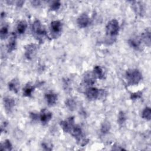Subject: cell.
Here are the masks:
<instances>
[{"instance_id": "1", "label": "cell", "mask_w": 151, "mask_h": 151, "mask_svg": "<svg viewBox=\"0 0 151 151\" xmlns=\"http://www.w3.org/2000/svg\"><path fill=\"white\" fill-rule=\"evenodd\" d=\"M119 29L120 26L117 20L113 19L108 22L106 27V34L107 38L110 39L109 41L110 40H111L112 42L114 41L113 39H116V36L119 34Z\"/></svg>"}, {"instance_id": "2", "label": "cell", "mask_w": 151, "mask_h": 151, "mask_svg": "<svg viewBox=\"0 0 151 151\" xmlns=\"http://www.w3.org/2000/svg\"><path fill=\"white\" fill-rule=\"evenodd\" d=\"M126 78L128 86L137 84L142 79V74L137 69H129L126 72Z\"/></svg>"}, {"instance_id": "3", "label": "cell", "mask_w": 151, "mask_h": 151, "mask_svg": "<svg viewBox=\"0 0 151 151\" xmlns=\"http://www.w3.org/2000/svg\"><path fill=\"white\" fill-rule=\"evenodd\" d=\"M104 93V90H99L96 87H89L86 90L85 94L87 98L90 100H94L99 99Z\"/></svg>"}, {"instance_id": "4", "label": "cell", "mask_w": 151, "mask_h": 151, "mask_svg": "<svg viewBox=\"0 0 151 151\" xmlns=\"http://www.w3.org/2000/svg\"><path fill=\"white\" fill-rule=\"evenodd\" d=\"M60 124L65 133H70L74 126V117H69L64 120L61 121Z\"/></svg>"}, {"instance_id": "5", "label": "cell", "mask_w": 151, "mask_h": 151, "mask_svg": "<svg viewBox=\"0 0 151 151\" xmlns=\"http://www.w3.org/2000/svg\"><path fill=\"white\" fill-rule=\"evenodd\" d=\"M25 55L28 60H31L35 55L37 54L38 51V46L35 44H28L25 47Z\"/></svg>"}, {"instance_id": "6", "label": "cell", "mask_w": 151, "mask_h": 151, "mask_svg": "<svg viewBox=\"0 0 151 151\" xmlns=\"http://www.w3.org/2000/svg\"><path fill=\"white\" fill-rule=\"evenodd\" d=\"M32 31L37 36H44L46 34L45 29L42 27L41 24L39 20H35L32 25Z\"/></svg>"}, {"instance_id": "7", "label": "cell", "mask_w": 151, "mask_h": 151, "mask_svg": "<svg viewBox=\"0 0 151 151\" xmlns=\"http://www.w3.org/2000/svg\"><path fill=\"white\" fill-rule=\"evenodd\" d=\"M90 23V19L87 14H81L77 19V24L79 28H83L88 26Z\"/></svg>"}, {"instance_id": "8", "label": "cell", "mask_w": 151, "mask_h": 151, "mask_svg": "<svg viewBox=\"0 0 151 151\" xmlns=\"http://www.w3.org/2000/svg\"><path fill=\"white\" fill-rule=\"evenodd\" d=\"M52 116V113L45 109H42L40 113V119L42 124L47 123L51 119Z\"/></svg>"}, {"instance_id": "9", "label": "cell", "mask_w": 151, "mask_h": 151, "mask_svg": "<svg viewBox=\"0 0 151 151\" xmlns=\"http://www.w3.org/2000/svg\"><path fill=\"white\" fill-rule=\"evenodd\" d=\"M3 102L5 111L7 113H10L15 106V101L14 99L9 97H5L3 99Z\"/></svg>"}, {"instance_id": "10", "label": "cell", "mask_w": 151, "mask_h": 151, "mask_svg": "<svg viewBox=\"0 0 151 151\" xmlns=\"http://www.w3.org/2000/svg\"><path fill=\"white\" fill-rule=\"evenodd\" d=\"M45 99L49 106H53L57 101L58 96L54 93L50 92L45 94Z\"/></svg>"}, {"instance_id": "11", "label": "cell", "mask_w": 151, "mask_h": 151, "mask_svg": "<svg viewBox=\"0 0 151 151\" xmlns=\"http://www.w3.org/2000/svg\"><path fill=\"white\" fill-rule=\"evenodd\" d=\"M63 28L62 23L58 20L53 21L50 24V28L54 34H58L61 32Z\"/></svg>"}, {"instance_id": "12", "label": "cell", "mask_w": 151, "mask_h": 151, "mask_svg": "<svg viewBox=\"0 0 151 151\" xmlns=\"http://www.w3.org/2000/svg\"><path fill=\"white\" fill-rule=\"evenodd\" d=\"M96 79V78L95 77L93 72H87L84 76L83 81L86 86H92L95 83Z\"/></svg>"}, {"instance_id": "13", "label": "cell", "mask_w": 151, "mask_h": 151, "mask_svg": "<svg viewBox=\"0 0 151 151\" xmlns=\"http://www.w3.org/2000/svg\"><path fill=\"white\" fill-rule=\"evenodd\" d=\"M16 39H17L16 34L14 32H12L11 34V35L9 40L8 44L7 45V50L8 52H11L15 49L16 44H17Z\"/></svg>"}, {"instance_id": "14", "label": "cell", "mask_w": 151, "mask_h": 151, "mask_svg": "<svg viewBox=\"0 0 151 151\" xmlns=\"http://www.w3.org/2000/svg\"><path fill=\"white\" fill-rule=\"evenodd\" d=\"M132 7L136 14L140 16H142L143 14L144 8L140 2H139V1L132 2Z\"/></svg>"}, {"instance_id": "15", "label": "cell", "mask_w": 151, "mask_h": 151, "mask_svg": "<svg viewBox=\"0 0 151 151\" xmlns=\"http://www.w3.org/2000/svg\"><path fill=\"white\" fill-rule=\"evenodd\" d=\"M128 44L130 47L134 50H139L141 45V39L138 37L131 38L128 40Z\"/></svg>"}, {"instance_id": "16", "label": "cell", "mask_w": 151, "mask_h": 151, "mask_svg": "<svg viewBox=\"0 0 151 151\" xmlns=\"http://www.w3.org/2000/svg\"><path fill=\"white\" fill-rule=\"evenodd\" d=\"M19 86V81L16 78L12 79L8 84V87L9 90L11 91H13L15 93H17L18 92Z\"/></svg>"}, {"instance_id": "17", "label": "cell", "mask_w": 151, "mask_h": 151, "mask_svg": "<svg viewBox=\"0 0 151 151\" xmlns=\"http://www.w3.org/2000/svg\"><path fill=\"white\" fill-rule=\"evenodd\" d=\"M93 73L96 78H99L100 80L104 78V73L103 71V68L99 65H96L93 68Z\"/></svg>"}, {"instance_id": "18", "label": "cell", "mask_w": 151, "mask_h": 151, "mask_svg": "<svg viewBox=\"0 0 151 151\" xmlns=\"http://www.w3.org/2000/svg\"><path fill=\"white\" fill-rule=\"evenodd\" d=\"M141 40H142L148 47L150 46V31L149 29H147L143 32L141 36Z\"/></svg>"}, {"instance_id": "19", "label": "cell", "mask_w": 151, "mask_h": 151, "mask_svg": "<svg viewBox=\"0 0 151 151\" xmlns=\"http://www.w3.org/2000/svg\"><path fill=\"white\" fill-rule=\"evenodd\" d=\"M35 87L31 85L30 84H27L23 88V96L25 97H31L32 93L34 91Z\"/></svg>"}, {"instance_id": "20", "label": "cell", "mask_w": 151, "mask_h": 151, "mask_svg": "<svg viewBox=\"0 0 151 151\" xmlns=\"http://www.w3.org/2000/svg\"><path fill=\"white\" fill-rule=\"evenodd\" d=\"M111 129V124L108 120H104L101 126L100 131L102 134H107L109 133Z\"/></svg>"}, {"instance_id": "21", "label": "cell", "mask_w": 151, "mask_h": 151, "mask_svg": "<svg viewBox=\"0 0 151 151\" xmlns=\"http://www.w3.org/2000/svg\"><path fill=\"white\" fill-rule=\"evenodd\" d=\"M27 22L25 21H21L18 25H17V31L19 34H24L27 29Z\"/></svg>"}, {"instance_id": "22", "label": "cell", "mask_w": 151, "mask_h": 151, "mask_svg": "<svg viewBox=\"0 0 151 151\" xmlns=\"http://www.w3.org/2000/svg\"><path fill=\"white\" fill-rule=\"evenodd\" d=\"M12 149V144H11V142L8 139H6L1 145V148H0L1 150H8V151H9V150H11Z\"/></svg>"}, {"instance_id": "23", "label": "cell", "mask_w": 151, "mask_h": 151, "mask_svg": "<svg viewBox=\"0 0 151 151\" xmlns=\"http://www.w3.org/2000/svg\"><path fill=\"white\" fill-rule=\"evenodd\" d=\"M65 103L67 108L71 111L74 110L76 108V102L73 99H68Z\"/></svg>"}, {"instance_id": "24", "label": "cell", "mask_w": 151, "mask_h": 151, "mask_svg": "<svg viewBox=\"0 0 151 151\" xmlns=\"http://www.w3.org/2000/svg\"><path fill=\"white\" fill-rule=\"evenodd\" d=\"M142 117L143 119L149 121L151 119V109L149 107H146L144 109L142 113Z\"/></svg>"}, {"instance_id": "25", "label": "cell", "mask_w": 151, "mask_h": 151, "mask_svg": "<svg viewBox=\"0 0 151 151\" xmlns=\"http://www.w3.org/2000/svg\"><path fill=\"white\" fill-rule=\"evenodd\" d=\"M126 120V117L124 112L123 111H120L118 114L117 117V123L120 126H123L125 123Z\"/></svg>"}, {"instance_id": "26", "label": "cell", "mask_w": 151, "mask_h": 151, "mask_svg": "<svg viewBox=\"0 0 151 151\" xmlns=\"http://www.w3.org/2000/svg\"><path fill=\"white\" fill-rule=\"evenodd\" d=\"M8 27L7 25H4L0 31V37L1 38L4 39L7 37L8 35Z\"/></svg>"}, {"instance_id": "27", "label": "cell", "mask_w": 151, "mask_h": 151, "mask_svg": "<svg viewBox=\"0 0 151 151\" xmlns=\"http://www.w3.org/2000/svg\"><path fill=\"white\" fill-rule=\"evenodd\" d=\"M61 6V3L60 1H54L51 5H50V10L51 11H57Z\"/></svg>"}, {"instance_id": "28", "label": "cell", "mask_w": 151, "mask_h": 151, "mask_svg": "<svg viewBox=\"0 0 151 151\" xmlns=\"http://www.w3.org/2000/svg\"><path fill=\"white\" fill-rule=\"evenodd\" d=\"M142 96V92L140 91H139L132 93L130 94V99L133 100H136V99L141 98Z\"/></svg>"}, {"instance_id": "29", "label": "cell", "mask_w": 151, "mask_h": 151, "mask_svg": "<svg viewBox=\"0 0 151 151\" xmlns=\"http://www.w3.org/2000/svg\"><path fill=\"white\" fill-rule=\"evenodd\" d=\"M29 117L32 120H36L38 119V118H40V114H37V113L31 112L29 114Z\"/></svg>"}, {"instance_id": "30", "label": "cell", "mask_w": 151, "mask_h": 151, "mask_svg": "<svg viewBox=\"0 0 151 151\" xmlns=\"http://www.w3.org/2000/svg\"><path fill=\"white\" fill-rule=\"evenodd\" d=\"M42 147H43V149L45 150H52V147L51 146L49 145V144L47 143H42L41 144Z\"/></svg>"}, {"instance_id": "31", "label": "cell", "mask_w": 151, "mask_h": 151, "mask_svg": "<svg viewBox=\"0 0 151 151\" xmlns=\"http://www.w3.org/2000/svg\"><path fill=\"white\" fill-rule=\"evenodd\" d=\"M31 3L32 5L37 6H39L40 5L41 1H31Z\"/></svg>"}, {"instance_id": "32", "label": "cell", "mask_w": 151, "mask_h": 151, "mask_svg": "<svg viewBox=\"0 0 151 151\" xmlns=\"http://www.w3.org/2000/svg\"><path fill=\"white\" fill-rule=\"evenodd\" d=\"M24 3V1H17V5L18 6L21 7V6H22V5H23Z\"/></svg>"}]
</instances>
